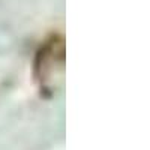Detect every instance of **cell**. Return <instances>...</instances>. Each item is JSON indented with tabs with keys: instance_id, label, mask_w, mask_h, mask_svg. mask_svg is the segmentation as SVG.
<instances>
[{
	"instance_id": "obj_1",
	"label": "cell",
	"mask_w": 150,
	"mask_h": 150,
	"mask_svg": "<svg viewBox=\"0 0 150 150\" xmlns=\"http://www.w3.org/2000/svg\"><path fill=\"white\" fill-rule=\"evenodd\" d=\"M65 38L59 33H51L39 45L33 63L35 80L44 95L51 96L60 87L65 72Z\"/></svg>"
}]
</instances>
